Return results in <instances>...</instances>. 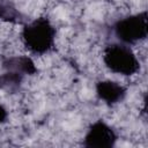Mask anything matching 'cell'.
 Here are the masks:
<instances>
[{
    "label": "cell",
    "instance_id": "obj_1",
    "mask_svg": "<svg viewBox=\"0 0 148 148\" xmlns=\"http://www.w3.org/2000/svg\"><path fill=\"white\" fill-rule=\"evenodd\" d=\"M22 39L31 53L44 54L54 45L56 29L46 17H39L23 27Z\"/></svg>",
    "mask_w": 148,
    "mask_h": 148
},
{
    "label": "cell",
    "instance_id": "obj_2",
    "mask_svg": "<svg viewBox=\"0 0 148 148\" xmlns=\"http://www.w3.org/2000/svg\"><path fill=\"white\" fill-rule=\"evenodd\" d=\"M103 60L105 66L116 74L130 76L140 69L136 56L128 45L123 43L109 45L104 51Z\"/></svg>",
    "mask_w": 148,
    "mask_h": 148
},
{
    "label": "cell",
    "instance_id": "obj_3",
    "mask_svg": "<svg viewBox=\"0 0 148 148\" xmlns=\"http://www.w3.org/2000/svg\"><path fill=\"white\" fill-rule=\"evenodd\" d=\"M147 20V12H141L121 18L113 25L114 35L123 44L126 45L143 40L148 32Z\"/></svg>",
    "mask_w": 148,
    "mask_h": 148
},
{
    "label": "cell",
    "instance_id": "obj_4",
    "mask_svg": "<svg viewBox=\"0 0 148 148\" xmlns=\"http://www.w3.org/2000/svg\"><path fill=\"white\" fill-rule=\"evenodd\" d=\"M117 141V134L104 121H95L88 130L83 145L86 147L96 148H110L113 147Z\"/></svg>",
    "mask_w": 148,
    "mask_h": 148
},
{
    "label": "cell",
    "instance_id": "obj_5",
    "mask_svg": "<svg viewBox=\"0 0 148 148\" xmlns=\"http://www.w3.org/2000/svg\"><path fill=\"white\" fill-rule=\"evenodd\" d=\"M96 94L98 98L104 101L108 105H114L124 99L126 88L118 82L105 80L96 83Z\"/></svg>",
    "mask_w": 148,
    "mask_h": 148
},
{
    "label": "cell",
    "instance_id": "obj_6",
    "mask_svg": "<svg viewBox=\"0 0 148 148\" xmlns=\"http://www.w3.org/2000/svg\"><path fill=\"white\" fill-rule=\"evenodd\" d=\"M3 67L10 72H16L20 74H29L32 75L37 72L35 62L27 56L12 57L3 61Z\"/></svg>",
    "mask_w": 148,
    "mask_h": 148
},
{
    "label": "cell",
    "instance_id": "obj_7",
    "mask_svg": "<svg viewBox=\"0 0 148 148\" xmlns=\"http://www.w3.org/2000/svg\"><path fill=\"white\" fill-rule=\"evenodd\" d=\"M17 13L13 7H9L8 5L0 3V18L9 20V21H15L17 17Z\"/></svg>",
    "mask_w": 148,
    "mask_h": 148
},
{
    "label": "cell",
    "instance_id": "obj_8",
    "mask_svg": "<svg viewBox=\"0 0 148 148\" xmlns=\"http://www.w3.org/2000/svg\"><path fill=\"white\" fill-rule=\"evenodd\" d=\"M7 119V111L6 109L0 104V124H2Z\"/></svg>",
    "mask_w": 148,
    "mask_h": 148
}]
</instances>
